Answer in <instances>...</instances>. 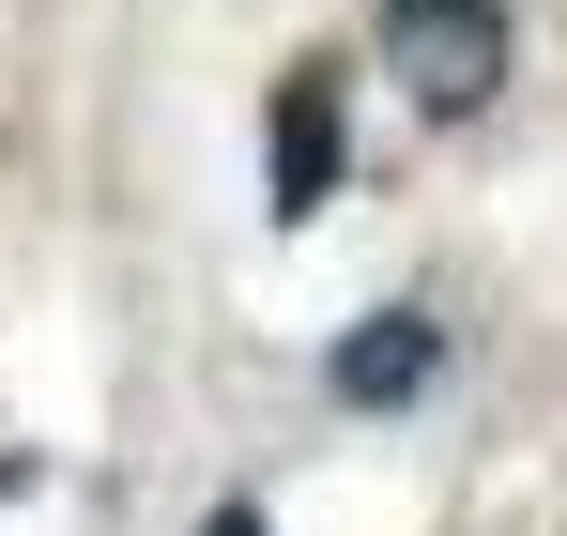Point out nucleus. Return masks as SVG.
Wrapping results in <instances>:
<instances>
[{"mask_svg":"<svg viewBox=\"0 0 567 536\" xmlns=\"http://www.w3.org/2000/svg\"><path fill=\"white\" fill-rule=\"evenodd\" d=\"M383 62L430 92V107H491V78H506V16H491V0H383Z\"/></svg>","mask_w":567,"mask_h":536,"instance_id":"obj_1","label":"nucleus"},{"mask_svg":"<svg viewBox=\"0 0 567 536\" xmlns=\"http://www.w3.org/2000/svg\"><path fill=\"white\" fill-rule=\"evenodd\" d=\"M261 184H277V215H322V199H338V62H291V78H277Z\"/></svg>","mask_w":567,"mask_h":536,"instance_id":"obj_2","label":"nucleus"},{"mask_svg":"<svg viewBox=\"0 0 567 536\" xmlns=\"http://www.w3.org/2000/svg\"><path fill=\"white\" fill-rule=\"evenodd\" d=\"M430 368H445V322H414V307H383V322H353V338H338V399H414V383H430Z\"/></svg>","mask_w":567,"mask_h":536,"instance_id":"obj_3","label":"nucleus"},{"mask_svg":"<svg viewBox=\"0 0 567 536\" xmlns=\"http://www.w3.org/2000/svg\"><path fill=\"white\" fill-rule=\"evenodd\" d=\"M199 536H261V506H215V522H199Z\"/></svg>","mask_w":567,"mask_h":536,"instance_id":"obj_4","label":"nucleus"}]
</instances>
